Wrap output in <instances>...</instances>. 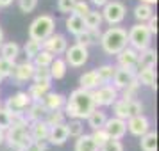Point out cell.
Segmentation results:
<instances>
[{
    "instance_id": "cell-1",
    "label": "cell",
    "mask_w": 159,
    "mask_h": 151,
    "mask_svg": "<svg viewBox=\"0 0 159 151\" xmlns=\"http://www.w3.org/2000/svg\"><path fill=\"white\" fill-rule=\"evenodd\" d=\"M97 105H95L91 91L79 87V89L70 93V98H66L63 110H65L66 117H70V119H86L88 114Z\"/></svg>"
},
{
    "instance_id": "cell-2",
    "label": "cell",
    "mask_w": 159,
    "mask_h": 151,
    "mask_svg": "<svg viewBox=\"0 0 159 151\" xmlns=\"http://www.w3.org/2000/svg\"><path fill=\"white\" fill-rule=\"evenodd\" d=\"M9 148H16V149H23L32 142V137L29 133V121L25 115H20L13 119V124L6 130V141Z\"/></svg>"
},
{
    "instance_id": "cell-3",
    "label": "cell",
    "mask_w": 159,
    "mask_h": 151,
    "mask_svg": "<svg viewBox=\"0 0 159 151\" xmlns=\"http://www.w3.org/2000/svg\"><path fill=\"white\" fill-rule=\"evenodd\" d=\"M102 50L106 52L107 55H116L118 52H122L129 41H127V30L123 27H116V25H111L106 32H102L100 43Z\"/></svg>"
},
{
    "instance_id": "cell-4",
    "label": "cell",
    "mask_w": 159,
    "mask_h": 151,
    "mask_svg": "<svg viewBox=\"0 0 159 151\" xmlns=\"http://www.w3.org/2000/svg\"><path fill=\"white\" fill-rule=\"evenodd\" d=\"M127 41H129V46H132L134 50L141 52L145 48H148L152 43V34L148 27L145 23L138 22L136 25H132L129 30H127Z\"/></svg>"
},
{
    "instance_id": "cell-5",
    "label": "cell",
    "mask_w": 159,
    "mask_h": 151,
    "mask_svg": "<svg viewBox=\"0 0 159 151\" xmlns=\"http://www.w3.org/2000/svg\"><path fill=\"white\" fill-rule=\"evenodd\" d=\"M52 32H56V20L50 15H41L38 16L29 27V37L43 41L50 36Z\"/></svg>"
},
{
    "instance_id": "cell-6",
    "label": "cell",
    "mask_w": 159,
    "mask_h": 151,
    "mask_svg": "<svg viewBox=\"0 0 159 151\" xmlns=\"http://www.w3.org/2000/svg\"><path fill=\"white\" fill-rule=\"evenodd\" d=\"M113 107V114L115 117H120V119H129L130 115H136V114H141L143 112V105H141V101H138L136 98H132V100H123L118 96V100L111 105Z\"/></svg>"
},
{
    "instance_id": "cell-7",
    "label": "cell",
    "mask_w": 159,
    "mask_h": 151,
    "mask_svg": "<svg viewBox=\"0 0 159 151\" xmlns=\"http://www.w3.org/2000/svg\"><path fill=\"white\" fill-rule=\"evenodd\" d=\"M102 20L109 25H118L125 20L127 15V7L125 4L118 2V0H109L106 6H102Z\"/></svg>"
},
{
    "instance_id": "cell-8",
    "label": "cell",
    "mask_w": 159,
    "mask_h": 151,
    "mask_svg": "<svg viewBox=\"0 0 159 151\" xmlns=\"http://www.w3.org/2000/svg\"><path fill=\"white\" fill-rule=\"evenodd\" d=\"M30 103H32V100H30V96L27 94V91H18L16 94L9 96L7 100H6L4 108L9 110V114L13 115V119H16V117L23 115L25 108L29 107Z\"/></svg>"
},
{
    "instance_id": "cell-9",
    "label": "cell",
    "mask_w": 159,
    "mask_h": 151,
    "mask_svg": "<svg viewBox=\"0 0 159 151\" xmlns=\"http://www.w3.org/2000/svg\"><path fill=\"white\" fill-rule=\"evenodd\" d=\"M91 94H93V100H95V105L97 107H111L118 100L120 91L113 84H102L97 89H93Z\"/></svg>"
},
{
    "instance_id": "cell-10",
    "label": "cell",
    "mask_w": 159,
    "mask_h": 151,
    "mask_svg": "<svg viewBox=\"0 0 159 151\" xmlns=\"http://www.w3.org/2000/svg\"><path fill=\"white\" fill-rule=\"evenodd\" d=\"M89 59V52L86 46H80V44H72L65 50V61L70 68H82Z\"/></svg>"
},
{
    "instance_id": "cell-11",
    "label": "cell",
    "mask_w": 159,
    "mask_h": 151,
    "mask_svg": "<svg viewBox=\"0 0 159 151\" xmlns=\"http://www.w3.org/2000/svg\"><path fill=\"white\" fill-rule=\"evenodd\" d=\"M43 48L47 52H50L52 55H63L65 50L68 48V41L63 34H57V32H52L50 36L41 41Z\"/></svg>"
},
{
    "instance_id": "cell-12",
    "label": "cell",
    "mask_w": 159,
    "mask_h": 151,
    "mask_svg": "<svg viewBox=\"0 0 159 151\" xmlns=\"http://www.w3.org/2000/svg\"><path fill=\"white\" fill-rule=\"evenodd\" d=\"M125 123H127V132L136 137H141L143 133H147L150 130V121H148V117L143 112L136 115H130Z\"/></svg>"
},
{
    "instance_id": "cell-13",
    "label": "cell",
    "mask_w": 159,
    "mask_h": 151,
    "mask_svg": "<svg viewBox=\"0 0 159 151\" xmlns=\"http://www.w3.org/2000/svg\"><path fill=\"white\" fill-rule=\"evenodd\" d=\"M104 130L107 132L109 139L122 141L127 133V123H125V119H120V117H111V119L107 117V121L104 124Z\"/></svg>"
},
{
    "instance_id": "cell-14",
    "label": "cell",
    "mask_w": 159,
    "mask_h": 151,
    "mask_svg": "<svg viewBox=\"0 0 159 151\" xmlns=\"http://www.w3.org/2000/svg\"><path fill=\"white\" fill-rule=\"evenodd\" d=\"M136 78V69H132V68H116L115 69V75H113V86L118 89V91H122L125 87L129 86L132 80Z\"/></svg>"
},
{
    "instance_id": "cell-15",
    "label": "cell",
    "mask_w": 159,
    "mask_h": 151,
    "mask_svg": "<svg viewBox=\"0 0 159 151\" xmlns=\"http://www.w3.org/2000/svg\"><path fill=\"white\" fill-rule=\"evenodd\" d=\"M32 73H34V64H32V61H25V62L15 64V69H13L11 78L20 86V84L29 82V80L32 78Z\"/></svg>"
},
{
    "instance_id": "cell-16",
    "label": "cell",
    "mask_w": 159,
    "mask_h": 151,
    "mask_svg": "<svg viewBox=\"0 0 159 151\" xmlns=\"http://www.w3.org/2000/svg\"><path fill=\"white\" fill-rule=\"evenodd\" d=\"M138 55H139V52L134 50L132 46H129V44H127L122 52H118V53H116L118 66H120V68H132V69H136Z\"/></svg>"
},
{
    "instance_id": "cell-17",
    "label": "cell",
    "mask_w": 159,
    "mask_h": 151,
    "mask_svg": "<svg viewBox=\"0 0 159 151\" xmlns=\"http://www.w3.org/2000/svg\"><path fill=\"white\" fill-rule=\"evenodd\" d=\"M68 139H70V137H68L66 124H65V123H61V124H54V126H50L47 142L54 144V146H63V144H65Z\"/></svg>"
},
{
    "instance_id": "cell-18",
    "label": "cell",
    "mask_w": 159,
    "mask_h": 151,
    "mask_svg": "<svg viewBox=\"0 0 159 151\" xmlns=\"http://www.w3.org/2000/svg\"><path fill=\"white\" fill-rule=\"evenodd\" d=\"M48 130L50 126L41 119V121H32L29 123V133L32 137V141H38V142H47L48 139Z\"/></svg>"
},
{
    "instance_id": "cell-19",
    "label": "cell",
    "mask_w": 159,
    "mask_h": 151,
    "mask_svg": "<svg viewBox=\"0 0 159 151\" xmlns=\"http://www.w3.org/2000/svg\"><path fill=\"white\" fill-rule=\"evenodd\" d=\"M156 62H157V52L148 46V48L139 52L136 69H139V68H156Z\"/></svg>"
},
{
    "instance_id": "cell-20",
    "label": "cell",
    "mask_w": 159,
    "mask_h": 151,
    "mask_svg": "<svg viewBox=\"0 0 159 151\" xmlns=\"http://www.w3.org/2000/svg\"><path fill=\"white\" fill-rule=\"evenodd\" d=\"M23 115L27 117V121L29 123L41 121V119H45V115H47V108H45V105L41 103V101H32L29 107L25 108Z\"/></svg>"
},
{
    "instance_id": "cell-21",
    "label": "cell",
    "mask_w": 159,
    "mask_h": 151,
    "mask_svg": "<svg viewBox=\"0 0 159 151\" xmlns=\"http://www.w3.org/2000/svg\"><path fill=\"white\" fill-rule=\"evenodd\" d=\"M86 121H88V126H89L91 130L104 128V124H106V121H107V114H106L104 110H100L98 107H95L93 110L88 114Z\"/></svg>"
},
{
    "instance_id": "cell-22",
    "label": "cell",
    "mask_w": 159,
    "mask_h": 151,
    "mask_svg": "<svg viewBox=\"0 0 159 151\" xmlns=\"http://www.w3.org/2000/svg\"><path fill=\"white\" fill-rule=\"evenodd\" d=\"M65 101H66V98L63 96V94H59V93H52V91H48V93L45 94L43 98H41V103L45 105V108H47V110H54V108H63V107H65Z\"/></svg>"
},
{
    "instance_id": "cell-23",
    "label": "cell",
    "mask_w": 159,
    "mask_h": 151,
    "mask_svg": "<svg viewBox=\"0 0 159 151\" xmlns=\"http://www.w3.org/2000/svg\"><path fill=\"white\" fill-rule=\"evenodd\" d=\"M136 80L139 82V86L156 89V69L154 68H139V69H136Z\"/></svg>"
},
{
    "instance_id": "cell-24",
    "label": "cell",
    "mask_w": 159,
    "mask_h": 151,
    "mask_svg": "<svg viewBox=\"0 0 159 151\" xmlns=\"http://www.w3.org/2000/svg\"><path fill=\"white\" fill-rule=\"evenodd\" d=\"M79 84L82 89H88V91H93L98 86H102V82H100V78H98V75H97L95 69H89V71L82 73L80 78H79Z\"/></svg>"
},
{
    "instance_id": "cell-25",
    "label": "cell",
    "mask_w": 159,
    "mask_h": 151,
    "mask_svg": "<svg viewBox=\"0 0 159 151\" xmlns=\"http://www.w3.org/2000/svg\"><path fill=\"white\" fill-rule=\"evenodd\" d=\"M66 69H68V64H66L65 59H61V57H54V61H52L50 66H48V71H50L52 80H61V78H65Z\"/></svg>"
},
{
    "instance_id": "cell-26",
    "label": "cell",
    "mask_w": 159,
    "mask_h": 151,
    "mask_svg": "<svg viewBox=\"0 0 159 151\" xmlns=\"http://www.w3.org/2000/svg\"><path fill=\"white\" fill-rule=\"evenodd\" d=\"M65 25H66V30H68L72 36H77V34H80V32L86 30L84 18H80V16H77V15H72V13H70V16L66 18Z\"/></svg>"
},
{
    "instance_id": "cell-27",
    "label": "cell",
    "mask_w": 159,
    "mask_h": 151,
    "mask_svg": "<svg viewBox=\"0 0 159 151\" xmlns=\"http://www.w3.org/2000/svg\"><path fill=\"white\" fill-rule=\"evenodd\" d=\"M20 55V44L15 43V41H7V43H2L0 46V57L9 59V61H15Z\"/></svg>"
},
{
    "instance_id": "cell-28",
    "label": "cell",
    "mask_w": 159,
    "mask_h": 151,
    "mask_svg": "<svg viewBox=\"0 0 159 151\" xmlns=\"http://www.w3.org/2000/svg\"><path fill=\"white\" fill-rule=\"evenodd\" d=\"M75 151H98V146H97V142L93 141L91 135L82 133L75 141Z\"/></svg>"
},
{
    "instance_id": "cell-29",
    "label": "cell",
    "mask_w": 159,
    "mask_h": 151,
    "mask_svg": "<svg viewBox=\"0 0 159 151\" xmlns=\"http://www.w3.org/2000/svg\"><path fill=\"white\" fill-rule=\"evenodd\" d=\"M139 148L141 151H157V133L156 132H147L139 137Z\"/></svg>"
},
{
    "instance_id": "cell-30",
    "label": "cell",
    "mask_w": 159,
    "mask_h": 151,
    "mask_svg": "<svg viewBox=\"0 0 159 151\" xmlns=\"http://www.w3.org/2000/svg\"><path fill=\"white\" fill-rule=\"evenodd\" d=\"M152 15H154V6H150V4L139 2L136 7H134V18H136L139 23H145Z\"/></svg>"
},
{
    "instance_id": "cell-31",
    "label": "cell",
    "mask_w": 159,
    "mask_h": 151,
    "mask_svg": "<svg viewBox=\"0 0 159 151\" xmlns=\"http://www.w3.org/2000/svg\"><path fill=\"white\" fill-rule=\"evenodd\" d=\"M32 82L34 84H43V86H52V77L48 68H41V66H34V73H32Z\"/></svg>"
},
{
    "instance_id": "cell-32",
    "label": "cell",
    "mask_w": 159,
    "mask_h": 151,
    "mask_svg": "<svg viewBox=\"0 0 159 151\" xmlns=\"http://www.w3.org/2000/svg\"><path fill=\"white\" fill-rule=\"evenodd\" d=\"M65 110L63 108H54V110H47V115H45L43 121L48 124V126H54V124H61L65 123Z\"/></svg>"
},
{
    "instance_id": "cell-33",
    "label": "cell",
    "mask_w": 159,
    "mask_h": 151,
    "mask_svg": "<svg viewBox=\"0 0 159 151\" xmlns=\"http://www.w3.org/2000/svg\"><path fill=\"white\" fill-rule=\"evenodd\" d=\"M102 13L100 11H88V15L84 16V25L86 29H100L102 27Z\"/></svg>"
},
{
    "instance_id": "cell-34",
    "label": "cell",
    "mask_w": 159,
    "mask_h": 151,
    "mask_svg": "<svg viewBox=\"0 0 159 151\" xmlns=\"http://www.w3.org/2000/svg\"><path fill=\"white\" fill-rule=\"evenodd\" d=\"M50 91V86H43V84H30L29 91H27V94L30 96V100L32 101H41V98H43L45 94Z\"/></svg>"
},
{
    "instance_id": "cell-35",
    "label": "cell",
    "mask_w": 159,
    "mask_h": 151,
    "mask_svg": "<svg viewBox=\"0 0 159 151\" xmlns=\"http://www.w3.org/2000/svg\"><path fill=\"white\" fill-rule=\"evenodd\" d=\"M54 57H56V55H52L50 52H47L45 48H41V50L32 57V64L34 66H41V68H48L50 62L54 61Z\"/></svg>"
},
{
    "instance_id": "cell-36",
    "label": "cell",
    "mask_w": 159,
    "mask_h": 151,
    "mask_svg": "<svg viewBox=\"0 0 159 151\" xmlns=\"http://www.w3.org/2000/svg\"><path fill=\"white\" fill-rule=\"evenodd\" d=\"M41 48H43L41 41L29 37V41H25V44H23V52H25V57H27V61H32V57H34L38 52L41 50Z\"/></svg>"
},
{
    "instance_id": "cell-37",
    "label": "cell",
    "mask_w": 159,
    "mask_h": 151,
    "mask_svg": "<svg viewBox=\"0 0 159 151\" xmlns=\"http://www.w3.org/2000/svg\"><path fill=\"white\" fill-rule=\"evenodd\" d=\"M115 69H116V66L104 64V66H100L98 69H95V71H97V75H98V78H100L102 84H111L113 75H115Z\"/></svg>"
},
{
    "instance_id": "cell-38",
    "label": "cell",
    "mask_w": 159,
    "mask_h": 151,
    "mask_svg": "<svg viewBox=\"0 0 159 151\" xmlns=\"http://www.w3.org/2000/svg\"><path fill=\"white\" fill-rule=\"evenodd\" d=\"M66 124V130H68V137H73L77 139L79 135L84 133V124H82V119H70Z\"/></svg>"
},
{
    "instance_id": "cell-39",
    "label": "cell",
    "mask_w": 159,
    "mask_h": 151,
    "mask_svg": "<svg viewBox=\"0 0 159 151\" xmlns=\"http://www.w3.org/2000/svg\"><path fill=\"white\" fill-rule=\"evenodd\" d=\"M15 61H9V59H4L0 57V75L4 77V78H7L13 75V69H15Z\"/></svg>"
},
{
    "instance_id": "cell-40",
    "label": "cell",
    "mask_w": 159,
    "mask_h": 151,
    "mask_svg": "<svg viewBox=\"0 0 159 151\" xmlns=\"http://www.w3.org/2000/svg\"><path fill=\"white\" fill-rule=\"evenodd\" d=\"M98 151H123V144L118 139H107L106 142L102 144Z\"/></svg>"
},
{
    "instance_id": "cell-41",
    "label": "cell",
    "mask_w": 159,
    "mask_h": 151,
    "mask_svg": "<svg viewBox=\"0 0 159 151\" xmlns=\"http://www.w3.org/2000/svg\"><path fill=\"white\" fill-rule=\"evenodd\" d=\"M88 11H89V4H88L86 0H75L72 15H77V16H80V18H84V16L88 15Z\"/></svg>"
},
{
    "instance_id": "cell-42",
    "label": "cell",
    "mask_w": 159,
    "mask_h": 151,
    "mask_svg": "<svg viewBox=\"0 0 159 151\" xmlns=\"http://www.w3.org/2000/svg\"><path fill=\"white\" fill-rule=\"evenodd\" d=\"M13 124V115L9 114V110H6L4 107H0V130H6Z\"/></svg>"
},
{
    "instance_id": "cell-43",
    "label": "cell",
    "mask_w": 159,
    "mask_h": 151,
    "mask_svg": "<svg viewBox=\"0 0 159 151\" xmlns=\"http://www.w3.org/2000/svg\"><path fill=\"white\" fill-rule=\"evenodd\" d=\"M38 6V0H18V9L22 11L23 15H29L32 13Z\"/></svg>"
},
{
    "instance_id": "cell-44",
    "label": "cell",
    "mask_w": 159,
    "mask_h": 151,
    "mask_svg": "<svg viewBox=\"0 0 159 151\" xmlns=\"http://www.w3.org/2000/svg\"><path fill=\"white\" fill-rule=\"evenodd\" d=\"M91 137H93V141L97 142V146H98V148H100L102 144H104V142H106V141L109 139L107 132H106L104 128H97V130H93V133H91Z\"/></svg>"
},
{
    "instance_id": "cell-45",
    "label": "cell",
    "mask_w": 159,
    "mask_h": 151,
    "mask_svg": "<svg viewBox=\"0 0 159 151\" xmlns=\"http://www.w3.org/2000/svg\"><path fill=\"white\" fill-rule=\"evenodd\" d=\"M73 4H75V0H57L59 13L70 15V13H72V9H73Z\"/></svg>"
},
{
    "instance_id": "cell-46",
    "label": "cell",
    "mask_w": 159,
    "mask_h": 151,
    "mask_svg": "<svg viewBox=\"0 0 159 151\" xmlns=\"http://www.w3.org/2000/svg\"><path fill=\"white\" fill-rule=\"evenodd\" d=\"M75 43L80 44V46H91V41H89V34H88V30H84V32H80V34H77L75 36Z\"/></svg>"
},
{
    "instance_id": "cell-47",
    "label": "cell",
    "mask_w": 159,
    "mask_h": 151,
    "mask_svg": "<svg viewBox=\"0 0 159 151\" xmlns=\"http://www.w3.org/2000/svg\"><path fill=\"white\" fill-rule=\"evenodd\" d=\"M22 151H47V142H38V141H32V142L23 148Z\"/></svg>"
},
{
    "instance_id": "cell-48",
    "label": "cell",
    "mask_w": 159,
    "mask_h": 151,
    "mask_svg": "<svg viewBox=\"0 0 159 151\" xmlns=\"http://www.w3.org/2000/svg\"><path fill=\"white\" fill-rule=\"evenodd\" d=\"M88 34H89V41L91 44H98L100 43V37H102V30L100 29H86Z\"/></svg>"
},
{
    "instance_id": "cell-49",
    "label": "cell",
    "mask_w": 159,
    "mask_h": 151,
    "mask_svg": "<svg viewBox=\"0 0 159 151\" xmlns=\"http://www.w3.org/2000/svg\"><path fill=\"white\" fill-rule=\"evenodd\" d=\"M145 25L148 27V30H150V34L154 36V34L157 32V16H156V15H152L150 18H148L147 22H145Z\"/></svg>"
},
{
    "instance_id": "cell-50",
    "label": "cell",
    "mask_w": 159,
    "mask_h": 151,
    "mask_svg": "<svg viewBox=\"0 0 159 151\" xmlns=\"http://www.w3.org/2000/svg\"><path fill=\"white\" fill-rule=\"evenodd\" d=\"M89 2H91L93 6H97V7H102V6H106V4H107L109 0H89Z\"/></svg>"
},
{
    "instance_id": "cell-51",
    "label": "cell",
    "mask_w": 159,
    "mask_h": 151,
    "mask_svg": "<svg viewBox=\"0 0 159 151\" xmlns=\"http://www.w3.org/2000/svg\"><path fill=\"white\" fill-rule=\"evenodd\" d=\"M15 0H0V7H9Z\"/></svg>"
},
{
    "instance_id": "cell-52",
    "label": "cell",
    "mask_w": 159,
    "mask_h": 151,
    "mask_svg": "<svg viewBox=\"0 0 159 151\" xmlns=\"http://www.w3.org/2000/svg\"><path fill=\"white\" fill-rule=\"evenodd\" d=\"M4 141H6V132H4V130H0V146L4 144Z\"/></svg>"
},
{
    "instance_id": "cell-53",
    "label": "cell",
    "mask_w": 159,
    "mask_h": 151,
    "mask_svg": "<svg viewBox=\"0 0 159 151\" xmlns=\"http://www.w3.org/2000/svg\"><path fill=\"white\" fill-rule=\"evenodd\" d=\"M139 2H145V4H150V6H154V4H157V0H139Z\"/></svg>"
},
{
    "instance_id": "cell-54",
    "label": "cell",
    "mask_w": 159,
    "mask_h": 151,
    "mask_svg": "<svg viewBox=\"0 0 159 151\" xmlns=\"http://www.w3.org/2000/svg\"><path fill=\"white\" fill-rule=\"evenodd\" d=\"M2 43H4V30L0 27V46H2Z\"/></svg>"
},
{
    "instance_id": "cell-55",
    "label": "cell",
    "mask_w": 159,
    "mask_h": 151,
    "mask_svg": "<svg viewBox=\"0 0 159 151\" xmlns=\"http://www.w3.org/2000/svg\"><path fill=\"white\" fill-rule=\"evenodd\" d=\"M11 149H13V151H22V149H16V148H11Z\"/></svg>"
},
{
    "instance_id": "cell-56",
    "label": "cell",
    "mask_w": 159,
    "mask_h": 151,
    "mask_svg": "<svg viewBox=\"0 0 159 151\" xmlns=\"http://www.w3.org/2000/svg\"><path fill=\"white\" fill-rule=\"evenodd\" d=\"M2 80H4V77H2V75H0V84H2Z\"/></svg>"
},
{
    "instance_id": "cell-57",
    "label": "cell",
    "mask_w": 159,
    "mask_h": 151,
    "mask_svg": "<svg viewBox=\"0 0 159 151\" xmlns=\"http://www.w3.org/2000/svg\"><path fill=\"white\" fill-rule=\"evenodd\" d=\"M0 107H2V105H0Z\"/></svg>"
}]
</instances>
